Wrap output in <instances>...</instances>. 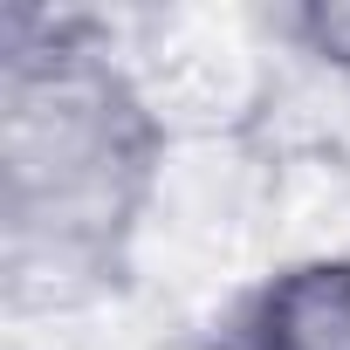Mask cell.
<instances>
[{
	"instance_id": "6da1fadb",
	"label": "cell",
	"mask_w": 350,
	"mask_h": 350,
	"mask_svg": "<svg viewBox=\"0 0 350 350\" xmlns=\"http://www.w3.org/2000/svg\"><path fill=\"white\" fill-rule=\"evenodd\" d=\"M165 186V117L76 14L0 28V275L14 309H76L131 275Z\"/></svg>"
},
{
	"instance_id": "7a4b0ae2",
	"label": "cell",
	"mask_w": 350,
	"mask_h": 350,
	"mask_svg": "<svg viewBox=\"0 0 350 350\" xmlns=\"http://www.w3.org/2000/svg\"><path fill=\"white\" fill-rule=\"evenodd\" d=\"M213 350H350V254H295L254 275L206 329Z\"/></svg>"
},
{
	"instance_id": "3957f363",
	"label": "cell",
	"mask_w": 350,
	"mask_h": 350,
	"mask_svg": "<svg viewBox=\"0 0 350 350\" xmlns=\"http://www.w3.org/2000/svg\"><path fill=\"white\" fill-rule=\"evenodd\" d=\"M268 35L295 49L309 69L350 83V0H288L268 14Z\"/></svg>"
}]
</instances>
